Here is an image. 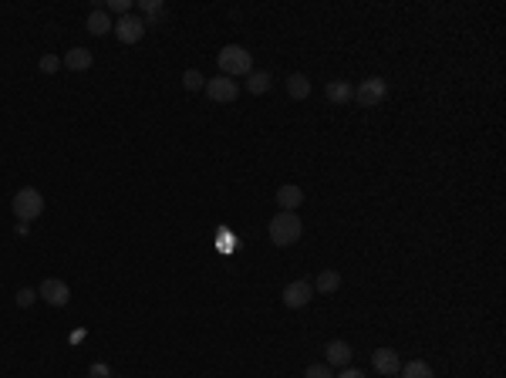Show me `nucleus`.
I'll list each match as a JSON object with an SVG mask.
<instances>
[{
    "label": "nucleus",
    "mask_w": 506,
    "mask_h": 378,
    "mask_svg": "<svg viewBox=\"0 0 506 378\" xmlns=\"http://www.w3.org/2000/svg\"><path fill=\"white\" fill-rule=\"evenodd\" d=\"M216 64H220V71L227 75V78H236V75H250L253 71V58H250V51L246 47H240V44H227L220 54H216Z\"/></svg>",
    "instance_id": "obj_1"
},
{
    "label": "nucleus",
    "mask_w": 506,
    "mask_h": 378,
    "mask_svg": "<svg viewBox=\"0 0 506 378\" xmlns=\"http://www.w3.org/2000/svg\"><path fill=\"white\" fill-rule=\"evenodd\" d=\"M301 233H304V223H301V216L297 213H277L271 220V240L277 247H290V244H297L301 240Z\"/></svg>",
    "instance_id": "obj_2"
},
{
    "label": "nucleus",
    "mask_w": 506,
    "mask_h": 378,
    "mask_svg": "<svg viewBox=\"0 0 506 378\" xmlns=\"http://www.w3.org/2000/svg\"><path fill=\"white\" fill-rule=\"evenodd\" d=\"M41 213H44V196H41L38 189L24 186V189H17V193H14V216H17L21 223L38 220Z\"/></svg>",
    "instance_id": "obj_3"
},
{
    "label": "nucleus",
    "mask_w": 506,
    "mask_h": 378,
    "mask_svg": "<svg viewBox=\"0 0 506 378\" xmlns=\"http://www.w3.org/2000/svg\"><path fill=\"white\" fill-rule=\"evenodd\" d=\"M385 95H389V84L382 82V78H365V82L354 88V95H351V98H354L358 105H365V108H375Z\"/></svg>",
    "instance_id": "obj_4"
},
{
    "label": "nucleus",
    "mask_w": 506,
    "mask_h": 378,
    "mask_svg": "<svg viewBox=\"0 0 506 378\" xmlns=\"http://www.w3.org/2000/svg\"><path fill=\"white\" fill-rule=\"evenodd\" d=\"M115 38L122 44H135V41H142V34H146V21L142 17H135V14H125V17H118L115 21Z\"/></svg>",
    "instance_id": "obj_5"
},
{
    "label": "nucleus",
    "mask_w": 506,
    "mask_h": 378,
    "mask_svg": "<svg viewBox=\"0 0 506 378\" xmlns=\"http://www.w3.org/2000/svg\"><path fill=\"white\" fill-rule=\"evenodd\" d=\"M38 297H44L51 307H65V304L71 300V287H68L65 281H58V277H47L38 287Z\"/></svg>",
    "instance_id": "obj_6"
},
{
    "label": "nucleus",
    "mask_w": 506,
    "mask_h": 378,
    "mask_svg": "<svg viewBox=\"0 0 506 378\" xmlns=\"http://www.w3.org/2000/svg\"><path fill=\"white\" fill-rule=\"evenodd\" d=\"M206 95L213 102H236L240 98V84L233 78H227V75H220V78H209L206 82Z\"/></svg>",
    "instance_id": "obj_7"
},
{
    "label": "nucleus",
    "mask_w": 506,
    "mask_h": 378,
    "mask_svg": "<svg viewBox=\"0 0 506 378\" xmlns=\"http://www.w3.org/2000/svg\"><path fill=\"white\" fill-rule=\"evenodd\" d=\"M311 297H314L311 281H290V284L284 287V304H287V307H304Z\"/></svg>",
    "instance_id": "obj_8"
},
{
    "label": "nucleus",
    "mask_w": 506,
    "mask_h": 378,
    "mask_svg": "<svg viewBox=\"0 0 506 378\" xmlns=\"http://www.w3.org/2000/svg\"><path fill=\"white\" fill-rule=\"evenodd\" d=\"M301 203H304V189H301V186L287 182V186H280V189H277V206H280L284 213H297Z\"/></svg>",
    "instance_id": "obj_9"
},
{
    "label": "nucleus",
    "mask_w": 506,
    "mask_h": 378,
    "mask_svg": "<svg viewBox=\"0 0 506 378\" xmlns=\"http://www.w3.org/2000/svg\"><path fill=\"white\" fill-rule=\"evenodd\" d=\"M371 365H375L382 375H398V372H402L398 351H391V348H378V351L371 355Z\"/></svg>",
    "instance_id": "obj_10"
},
{
    "label": "nucleus",
    "mask_w": 506,
    "mask_h": 378,
    "mask_svg": "<svg viewBox=\"0 0 506 378\" xmlns=\"http://www.w3.org/2000/svg\"><path fill=\"white\" fill-rule=\"evenodd\" d=\"M324 355H327V362H331V365H351V344H348V341H341V338L327 341Z\"/></svg>",
    "instance_id": "obj_11"
},
{
    "label": "nucleus",
    "mask_w": 506,
    "mask_h": 378,
    "mask_svg": "<svg viewBox=\"0 0 506 378\" xmlns=\"http://www.w3.org/2000/svg\"><path fill=\"white\" fill-rule=\"evenodd\" d=\"M91 61H95V54L88 51V47H71L68 54H65V68H71V71H84V68H91Z\"/></svg>",
    "instance_id": "obj_12"
},
{
    "label": "nucleus",
    "mask_w": 506,
    "mask_h": 378,
    "mask_svg": "<svg viewBox=\"0 0 506 378\" xmlns=\"http://www.w3.org/2000/svg\"><path fill=\"white\" fill-rule=\"evenodd\" d=\"M84 27H88L91 34H98V38H102V34H108V31L115 27V21L108 17V10H91V14H88V21H84Z\"/></svg>",
    "instance_id": "obj_13"
},
{
    "label": "nucleus",
    "mask_w": 506,
    "mask_h": 378,
    "mask_svg": "<svg viewBox=\"0 0 506 378\" xmlns=\"http://www.w3.org/2000/svg\"><path fill=\"white\" fill-rule=\"evenodd\" d=\"M314 287H317L321 294H334V291L341 287V274H338V270H321Z\"/></svg>",
    "instance_id": "obj_14"
},
{
    "label": "nucleus",
    "mask_w": 506,
    "mask_h": 378,
    "mask_svg": "<svg viewBox=\"0 0 506 378\" xmlns=\"http://www.w3.org/2000/svg\"><path fill=\"white\" fill-rule=\"evenodd\" d=\"M324 91H327V98H331L334 105H345V102H351V95H354V88H351L348 82H331Z\"/></svg>",
    "instance_id": "obj_15"
},
{
    "label": "nucleus",
    "mask_w": 506,
    "mask_h": 378,
    "mask_svg": "<svg viewBox=\"0 0 506 378\" xmlns=\"http://www.w3.org/2000/svg\"><path fill=\"white\" fill-rule=\"evenodd\" d=\"M267 88H271V75L267 71H250L246 75V91L250 95H264Z\"/></svg>",
    "instance_id": "obj_16"
},
{
    "label": "nucleus",
    "mask_w": 506,
    "mask_h": 378,
    "mask_svg": "<svg viewBox=\"0 0 506 378\" xmlns=\"http://www.w3.org/2000/svg\"><path fill=\"white\" fill-rule=\"evenodd\" d=\"M139 10H146V17H142V21H146V27H152L159 17L165 14V7H162L159 0H139Z\"/></svg>",
    "instance_id": "obj_17"
},
{
    "label": "nucleus",
    "mask_w": 506,
    "mask_h": 378,
    "mask_svg": "<svg viewBox=\"0 0 506 378\" xmlns=\"http://www.w3.org/2000/svg\"><path fill=\"white\" fill-rule=\"evenodd\" d=\"M287 91H290V98H308L311 95V82L304 75H290L287 78Z\"/></svg>",
    "instance_id": "obj_18"
},
{
    "label": "nucleus",
    "mask_w": 506,
    "mask_h": 378,
    "mask_svg": "<svg viewBox=\"0 0 506 378\" xmlns=\"http://www.w3.org/2000/svg\"><path fill=\"white\" fill-rule=\"evenodd\" d=\"M402 375L405 378H432V368H428L426 362H409V365L402 368Z\"/></svg>",
    "instance_id": "obj_19"
},
{
    "label": "nucleus",
    "mask_w": 506,
    "mask_h": 378,
    "mask_svg": "<svg viewBox=\"0 0 506 378\" xmlns=\"http://www.w3.org/2000/svg\"><path fill=\"white\" fill-rule=\"evenodd\" d=\"M183 84H186L189 91H199V88H206V78H203V75H199L196 68H189V71L183 75Z\"/></svg>",
    "instance_id": "obj_20"
},
{
    "label": "nucleus",
    "mask_w": 506,
    "mask_h": 378,
    "mask_svg": "<svg viewBox=\"0 0 506 378\" xmlns=\"http://www.w3.org/2000/svg\"><path fill=\"white\" fill-rule=\"evenodd\" d=\"M58 68H61V58H58V54H44V58H41V71H44V75H54Z\"/></svg>",
    "instance_id": "obj_21"
},
{
    "label": "nucleus",
    "mask_w": 506,
    "mask_h": 378,
    "mask_svg": "<svg viewBox=\"0 0 506 378\" xmlns=\"http://www.w3.org/2000/svg\"><path fill=\"white\" fill-rule=\"evenodd\" d=\"M34 300H38V291H34V287H21V291H17V304H21V307H31Z\"/></svg>",
    "instance_id": "obj_22"
},
{
    "label": "nucleus",
    "mask_w": 506,
    "mask_h": 378,
    "mask_svg": "<svg viewBox=\"0 0 506 378\" xmlns=\"http://www.w3.org/2000/svg\"><path fill=\"white\" fill-rule=\"evenodd\" d=\"M88 378H112V368H108L105 362H95V365L88 368Z\"/></svg>",
    "instance_id": "obj_23"
},
{
    "label": "nucleus",
    "mask_w": 506,
    "mask_h": 378,
    "mask_svg": "<svg viewBox=\"0 0 506 378\" xmlns=\"http://www.w3.org/2000/svg\"><path fill=\"white\" fill-rule=\"evenodd\" d=\"M304 378H334V375H331L327 365H311V368L304 372Z\"/></svg>",
    "instance_id": "obj_24"
},
{
    "label": "nucleus",
    "mask_w": 506,
    "mask_h": 378,
    "mask_svg": "<svg viewBox=\"0 0 506 378\" xmlns=\"http://www.w3.org/2000/svg\"><path fill=\"white\" fill-rule=\"evenodd\" d=\"M108 10H115L118 17H125V14H132V3L128 0H108Z\"/></svg>",
    "instance_id": "obj_25"
},
{
    "label": "nucleus",
    "mask_w": 506,
    "mask_h": 378,
    "mask_svg": "<svg viewBox=\"0 0 506 378\" xmlns=\"http://www.w3.org/2000/svg\"><path fill=\"white\" fill-rule=\"evenodd\" d=\"M334 378H365V372H358V368H345L341 375H334Z\"/></svg>",
    "instance_id": "obj_26"
}]
</instances>
